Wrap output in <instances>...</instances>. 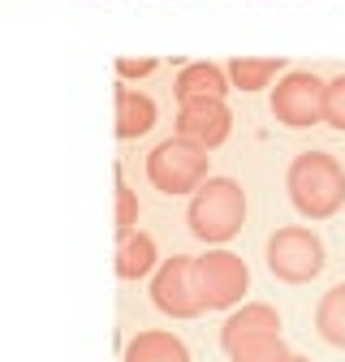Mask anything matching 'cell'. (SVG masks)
<instances>
[{
	"instance_id": "obj_1",
	"label": "cell",
	"mask_w": 345,
	"mask_h": 362,
	"mask_svg": "<svg viewBox=\"0 0 345 362\" xmlns=\"http://www.w3.org/2000/svg\"><path fill=\"white\" fill-rule=\"evenodd\" d=\"M190 233L207 246H225L242 233V220H246V190L238 186L233 177H207L203 186L190 199Z\"/></svg>"
},
{
	"instance_id": "obj_2",
	"label": "cell",
	"mask_w": 345,
	"mask_h": 362,
	"mask_svg": "<svg viewBox=\"0 0 345 362\" xmlns=\"http://www.w3.org/2000/svg\"><path fill=\"white\" fill-rule=\"evenodd\" d=\"M289 199L307 220H328L345 203V168L328 151H302L289 164Z\"/></svg>"
},
{
	"instance_id": "obj_3",
	"label": "cell",
	"mask_w": 345,
	"mask_h": 362,
	"mask_svg": "<svg viewBox=\"0 0 345 362\" xmlns=\"http://www.w3.org/2000/svg\"><path fill=\"white\" fill-rule=\"evenodd\" d=\"M225 354L229 362H281L289 354L281 337V315L268 302H250L225 324Z\"/></svg>"
},
{
	"instance_id": "obj_4",
	"label": "cell",
	"mask_w": 345,
	"mask_h": 362,
	"mask_svg": "<svg viewBox=\"0 0 345 362\" xmlns=\"http://www.w3.org/2000/svg\"><path fill=\"white\" fill-rule=\"evenodd\" d=\"M147 181L160 194H194L207 181V147L190 139H168L147 156Z\"/></svg>"
},
{
	"instance_id": "obj_5",
	"label": "cell",
	"mask_w": 345,
	"mask_h": 362,
	"mask_svg": "<svg viewBox=\"0 0 345 362\" xmlns=\"http://www.w3.org/2000/svg\"><path fill=\"white\" fill-rule=\"evenodd\" d=\"M264 255H268V272L285 285H307L324 272V242L311 229H276Z\"/></svg>"
},
{
	"instance_id": "obj_6",
	"label": "cell",
	"mask_w": 345,
	"mask_h": 362,
	"mask_svg": "<svg viewBox=\"0 0 345 362\" xmlns=\"http://www.w3.org/2000/svg\"><path fill=\"white\" fill-rule=\"evenodd\" d=\"M250 285V272L238 255L229 250H207L203 259H194V289H199V302L203 310H229L242 302Z\"/></svg>"
},
{
	"instance_id": "obj_7",
	"label": "cell",
	"mask_w": 345,
	"mask_h": 362,
	"mask_svg": "<svg viewBox=\"0 0 345 362\" xmlns=\"http://www.w3.org/2000/svg\"><path fill=\"white\" fill-rule=\"evenodd\" d=\"M324 86L315 74H285L272 90V117L293 125V129H311L324 121Z\"/></svg>"
},
{
	"instance_id": "obj_8",
	"label": "cell",
	"mask_w": 345,
	"mask_h": 362,
	"mask_svg": "<svg viewBox=\"0 0 345 362\" xmlns=\"http://www.w3.org/2000/svg\"><path fill=\"white\" fill-rule=\"evenodd\" d=\"M151 302L172 315V320H194L203 315L199 289H194V259L190 255H172L156 276H151Z\"/></svg>"
},
{
	"instance_id": "obj_9",
	"label": "cell",
	"mask_w": 345,
	"mask_h": 362,
	"mask_svg": "<svg viewBox=\"0 0 345 362\" xmlns=\"http://www.w3.org/2000/svg\"><path fill=\"white\" fill-rule=\"evenodd\" d=\"M229 129H233V117L225 108V100H216V104H186L177 112V134L199 147H221L229 139Z\"/></svg>"
},
{
	"instance_id": "obj_10",
	"label": "cell",
	"mask_w": 345,
	"mask_h": 362,
	"mask_svg": "<svg viewBox=\"0 0 345 362\" xmlns=\"http://www.w3.org/2000/svg\"><path fill=\"white\" fill-rule=\"evenodd\" d=\"M156 125V104H151V95H143V90H134V86H117V139H125V143H134V139H143V134Z\"/></svg>"
},
{
	"instance_id": "obj_11",
	"label": "cell",
	"mask_w": 345,
	"mask_h": 362,
	"mask_svg": "<svg viewBox=\"0 0 345 362\" xmlns=\"http://www.w3.org/2000/svg\"><path fill=\"white\" fill-rule=\"evenodd\" d=\"M216 100H225V74L216 69V65H186L182 78H177V104H216Z\"/></svg>"
},
{
	"instance_id": "obj_12",
	"label": "cell",
	"mask_w": 345,
	"mask_h": 362,
	"mask_svg": "<svg viewBox=\"0 0 345 362\" xmlns=\"http://www.w3.org/2000/svg\"><path fill=\"white\" fill-rule=\"evenodd\" d=\"M112 267H117V276L121 281H143L147 272L156 267V242L147 238V233H121L117 238V259H112Z\"/></svg>"
},
{
	"instance_id": "obj_13",
	"label": "cell",
	"mask_w": 345,
	"mask_h": 362,
	"mask_svg": "<svg viewBox=\"0 0 345 362\" xmlns=\"http://www.w3.org/2000/svg\"><path fill=\"white\" fill-rule=\"evenodd\" d=\"M125 362H190V354L168 332H139L125 345Z\"/></svg>"
},
{
	"instance_id": "obj_14",
	"label": "cell",
	"mask_w": 345,
	"mask_h": 362,
	"mask_svg": "<svg viewBox=\"0 0 345 362\" xmlns=\"http://www.w3.org/2000/svg\"><path fill=\"white\" fill-rule=\"evenodd\" d=\"M315 332H320L328 345L345 349V285H332V289L320 298V310H315Z\"/></svg>"
},
{
	"instance_id": "obj_15",
	"label": "cell",
	"mask_w": 345,
	"mask_h": 362,
	"mask_svg": "<svg viewBox=\"0 0 345 362\" xmlns=\"http://www.w3.org/2000/svg\"><path fill=\"white\" fill-rule=\"evenodd\" d=\"M281 69H285V61H276V57H238V61H229V78L242 90H264L268 82H276Z\"/></svg>"
},
{
	"instance_id": "obj_16",
	"label": "cell",
	"mask_w": 345,
	"mask_h": 362,
	"mask_svg": "<svg viewBox=\"0 0 345 362\" xmlns=\"http://www.w3.org/2000/svg\"><path fill=\"white\" fill-rule=\"evenodd\" d=\"M134 220H139V199H134V190L125 186V177L117 168V238L134 229Z\"/></svg>"
},
{
	"instance_id": "obj_17",
	"label": "cell",
	"mask_w": 345,
	"mask_h": 362,
	"mask_svg": "<svg viewBox=\"0 0 345 362\" xmlns=\"http://www.w3.org/2000/svg\"><path fill=\"white\" fill-rule=\"evenodd\" d=\"M324 121L345 134V78H332L324 86Z\"/></svg>"
},
{
	"instance_id": "obj_18",
	"label": "cell",
	"mask_w": 345,
	"mask_h": 362,
	"mask_svg": "<svg viewBox=\"0 0 345 362\" xmlns=\"http://www.w3.org/2000/svg\"><path fill=\"white\" fill-rule=\"evenodd\" d=\"M151 69H156L151 57H121V61H117V74H121V78H147Z\"/></svg>"
},
{
	"instance_id": "obj_19",
	"label": "cell",
	"mask_w": 345,
	"mask_h": 362,
	"mask_svg": "<svg viewBox=\"0 0 345 362\" xmlns=\"http://www.w3.org/2000/svg\"><path fill=\"white\" fill-rule=\"evenodd\" d=\"M281 362H311V358H298V354H285Z\"/></svg>"
}]
</instances>
